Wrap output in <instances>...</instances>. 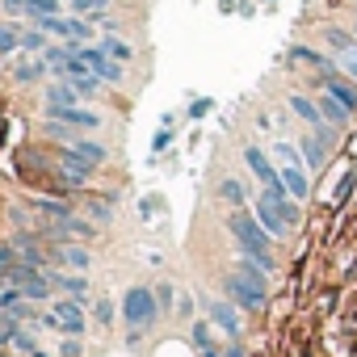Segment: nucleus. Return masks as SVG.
<instances>
[{
	"instance_id": "f257e3e1",
	"label": "nucleus",
	"mask_w": 357,
	"mask_h": 357,
	"mask_svg": "<svg viewBox=\"0 0 357 357\" xmlns=\"http://www.w3.org/2000/svg\"><path fill=\"white\" fill-rule=\"evenodd\" d=\"M227 231L236 236V248H240V257H248V261H257L261 269H278V257H273V236L261 227V219L252 215V211H231L227 215Z\"/></svg>"
},
{
	"instance_id": "f03ea898",
	"label": "nucleus",
	"mask_w": 357,
	"mask_h": 357,
	"mask_svg": "<svg viewBox=\"0 0 357 357\" xmlns=\"http://www.w3.org/2000/svg\"><path fill=\"white\" fill-rule=\"evenodd\" d=\"M155 315H160V298H155L147 286H130V290H126V298H122V319L139 332V328L155 324Z\"/></svg>"
},
{
	"instance_id": "7ed1b4c3",
	"label": "nucleus",
	"mask_w": 357,
	"mask_h": 357,
	"mask_svg": "<svg viewBox=\"0 0 357 357\" xmlns=\"http://www.w3.org/2000/svg\"><path fill=\"white\" fill-rule=\"evenodd\" d=\"M223 298H231L240 311H265L269 290L252 286V282H248V278H240V273H227V278H223Z\"/></svg>"
},
{
	"instance_id": "20e7f679",
	"label": "nucleus",
	"mask_w": 357,
	"mask_h": 357,
	"mask_svg": "<svg viewBox=\"0 0 357 357\" xmlns=\"http://www.w3.org/2000/svg\"><path fill=\"white\" fill-rule=\"evenodd\" d=\"M9 286H13V290H22V294H26L30 303H34V298H47V294H51V278H47V273H43L38 265H26V261H17V265L9 269Z\"/></svg>"
},
{
	"instance_id": "39448f33",
	"label": "nucleus",
	"mask_w": 357,
	"mask_h": 357,
	"mask_svg": "<svg viewBox=\"0 0 357 357\" xmlns=\"http://www.w3.org/2000/svg\"><path fill=\"white\" fill-rule=\"evenodd\" d=\"M76 51H80V59L89 63V72H93V76H101L105 84H122V63H118V59H109L101 47H89V43H80Z\"/></svg>"
},
{
	"instance_id": "423d86ee",
	"label": "nucleus",
	"mask_w": 357,
	"mask_h": 357,
	"mask_svg": "<svg viewBox=\"0 0 357 357\" xmlns=\"http://www.w3.org/2000/svg\"><path fill=\"white\" fill-rule=\"evenodd\" d=\"M206 315H211V324L227 336V340H240V332H244V324H240V307L231 303V298H215L211 307H206Z\"/></svg>"
},
{
	"instance_id": "0eeeda50",
	"label": "nucleus",
	"mask_w": 357,
	"mask_h": 357,
	"mask_svg": "<svg viewBox=\"0 0 357 357\" xmlns=\"http://www.w3.org/2000/svg\"><path fill=\"white\" fill-rule=\"evenodd\" d=\"M47 324H51V328H59V332H80L89 319H84V311H80V298H59V303L51 307Z\"/></svg>"
},
{
	"instance_id": "6e6552de",
	"label": "nucleus",
	"mask_w": 357,
	"mask_h": 357,
	"mask_svg": "<svg viewBox=\"0 0 357 357\" xmlns=\"http://www.w3.org/2000/svg\"><path fill=\"white\" fill-rule=\"evenodd\" d=\"M244 164L252 168V176H257V181H261L265 190H273V185L282 181V172L273 168V160H269V155H265L257 143H248V147H244Z\"/></svg>"
},
{
	"instance_id": "1a4fd4ad",
	"label": "nucleus",
	"mask_w": 357,
	"mask_h": 357,
	"mask_svg": "<svg viewBox=\"0 0 357 357\" xmlns=\"http://www.w3.org/2000/svg\"><path fill=\"white\" fill-rule=\"evenodd\" d=\"M47 118L51 122H63V126H80V130H97L101 126V114L80 109V105H55V109H47Z\"/></svg>"
},
{
	"instance_id": "9d476101",
	"label": "nucleus",
	"mask_w": 357,
	"mask_h": 357,
	"mask_svg": "<svg viewBox=\"0 0 357 357\" xmlns=\"http://www.w3.org/2000/svg\"><path fill=\"white\" fill-rule=\"evenodd\" d=\"M252 215L261 219V227H265V231H269L273 240H282V236L290 231V223L282 219V211H278V202H273L269 194H261V198H257V206H252Z\"/></svg>"
},
{
	"instance_id": "9b49d317",
	"label": "nucleus",
	"mask_w": 357,
	"mask_h": 357,
	"mask_svg": "<svg viewBox=\"0 0 357 357\" xmlns=\"http://www.w3.org/2000/svg\"><path fill=\"white\" fill-rule=\"evenodd\" d=\"M319 84H324V93H332L349 114H357V80H349V76H336V72H332V76H324Z\"/></svg>"
},
{
	"instance_id": "f8f14e48",
	"label": "nucleus",
	"mask_w": 357,
	"mask_h": 357,
	"mask_svg": "<svg viewBox=\"0 0 357 357\" xmlns=\"http://www.w3.org/2000/svg\"><path fill=\"white\" fill-rule=\"evenodd\" d=\"M59 168H63V176H68V181H72V185H84V181H89V176H93V168H97V164H89L84 155H76V151L68 147V151L59 155Z\"/></svg>"
},
{
	"instance_id": "ddd939ff",
	"label": "nucleus",
	"mask_w": 357,
	"mask_h": 357,
	"mask_svg": "<svg viewBox=\"0 0 357 357\" xmlns=\"http://www.w3.org/2000/svg\"><path fill=\"white\" fill-rule=\"evenodd\" d=\"M9 13H30V17H59V0H0Z\"/></svg>"
},
{
	"instance_id": "4468645a",
	"label": "nucleus",
	"mask_w": 357,
	"mask_h": 357,
	"mask_svg": "<svg viewBox=\"0 0 357 357\" xmlns=\"http://www.w3.org/2000/svg\"><path fill=\"white\" fill-rule=\"evenodd\" d=\"M328 147H332V143H324L319 135H307V139L298 143V151H303V164H307L311 172H319V168H324V160H328Z\"/></svg>"
},
{
	"instance_id": "2eb2a0df",
	"label": "nucleus",
	"mask_w": 357,
	"mask_h": 357,
	"mask_svg": "<svg viewBox=\"0 0 357 357\" xmlns=\"http://www.w3.org/2000/svg\"><path fill=\"white\" fill-rule=\"evenodd\" d=\"M324 43H328V51H336V55L357 51V34H353V30H340V26H328V30H324Z\"/></svg>"
},
{
	"instance_id": "dca6fc26",
	"label": "nucleus",
	"mask_w": 357,
	"mask_h": 357,
	"mask_svg": "<svg viewBox=\"0 0 357 357\" xmlns=\"http://www.w3.org/2000/svg\"><path fill=\"white\" fill-rule=\"evenodd\" d=\"M319 114H324V122H328V126H336V130H340V126H349V118H353V114H349L332 93H324V97H319Z\"/></svg>"
},
{
	"instance_id": "f3484780",
	"label": "nucleus",
	"mask_w": 357,
	"mask_h": 357,
	"mask_svg": "<svg viewBox=\"0 0 357 357\" xmlns=\"http://www.w3.org/2000/svg\"><path fill=\"white\" fill-rule=\"evenodd\" d=\"M80 101V93L68 84V80H55L51 89H47V109H55V105H76Z\"/></svg>"
},
{
	"instance_id": "a211bd4d",
	"label": "nucleus",
	"mask_w": 357,
	"mask_h": 357,
	"mask_svg": "<svg viewBox=\"0 0 357 357\" xmlns=\"http://www.w3.org/2000/svg\"><path fill=\"white\" fill-rule=\"evenodd\" d=\"M236 273H240V278H248V282H252V286H261V290H265V286H269V278H273L269 269H261V265H257V261H248V257H240Z\"/></svg>"
},
{
	"instance_id": "6ab92c4d",
	"label": "nucleus",
	"mask_w": 357,
	"mask_h": 357,
	"mask_svg": "<svg viewBox=\"0 0 357 357\" xmlns=\"http://www.w3.org/2000/svg\"><path fill=\"white\" fill-rule=\"evenodd\" d=\"M51 282H55L59 290H68L72 298H84V294H89V278H80V273H55Z\"/></svg>"
},
{
	"instance_id": "aec40b11",
	"label": "nucleus",
	"mask_w": 357,
	"mask_h": 357,
	"mask_svg": "<svg viewBox=\"0 0 357 357\" xmlns=\"http://www.w3.org/2000/svg\"><path fill=\"white\" fill-rule=\"evenodd\" d=\"M68 84H72L80 97H97L105 80H101V76H93V72H80V76H68Z\"/></svg>"
},
{
	"instance_id": "412c9836",
	"label": "nucleus",
	"mask_w": 357,
	"mask_h": 357,
	"mask_svg": "<svg viewBox=\"0 0 357 357\" xmlns=\"http://www.w3.org/2000/svg\"><path fill=\"white\" fill-rule=\"evenodd\" d=\"M101 51H105L109 59H118V63H126V59L135 55V47H130V43H122V38H114V34H109V38L101 43Z\"/></svg>"
},
{
	"instance_id": "4be33fe9",
	"label": "nucleus",
	"mask_w": 357,
	"mask_h": 357,
	"mask_svg": "<svg viewBox=\"0 0 357 357\" xmlns=\"http://www.w3.org/2000/svg\"><path fill=\"white\" fill-rule=\"evenodd\" d=\"M43 72H47V59H26V63H17V72H13V76H17L22 84H34Z\"/></svg>"
},
{
	"instance_id": "5701e85b",
	"label": "nucleus",
	"mask_w": 357,
	"mask_h": 357,
	"mask_svg": "<svg viewBox=\"0 0 357 357\" xmlns=\"http://www.w3.org/2000/svg\"><path fill=\"white\" fill-rule=\"evenodd\" d=\"M72 151H76V155H84L89 164H105V147H101V143H89V139H80V143H72Z\"/></svg>"
},
{
	"instance_id": "b1692460",
	"label": "nucleus",
	"mask_w": 357,
	"mask_h": 357,
	"mask_svg": "<svg viewBox=\"0 0 357 357\" xmlns=\"http://www.w3.org/2000/svg\"><path fill=\"white\" fill-rule=\"evenodd\" d=\"M190 336H194V349H198V353H206V349H219V344H215V332H211V324H194V328H190Z\"/></svg>"
},
{
	"instance_id": "393cba45",
	"label": "nucleus",
	"mask_w": 357,
	"mask_h": 357,
	"mask_svg": "<svg viewBox=\"0 0 357 357\" xmlns=\"http://www.w3.org/2000/svg\"><path fill=\"white\" fill-rule=\"evenodd\" d=\"M13 51H22V30L0 26V55H13Z\"/></svg>"
},
{
	"instance_id": "a878e982",
	"label": "nucleus",
	"mask_w": 357,
	"mask_h": 357,
	"mask_svg": "<svg viewBox=\"0 0 357 357\" xmlns=\"http://www.w3.org/2000/svg\"><path fill=\"white\" fill-rule=\"evenodd\" d=\"M22 261V252H17V244H0V278L9 282V269Z\"/></svg>"
},
{
	"instance_id": "bb28decb",
	"label": "nucleus",
	"mask_w": 357,
	"mask_h": 357,
	"mask_svg": "<svg viewBox=\"0 0 357 357\" xmlns=\"http://www.w3.org/2000/svg\"><path fill=\"white\" fill-rule=\"evenodd\" d=\"M55 257H63V261H68L72 269H89V252H84V248H76V244H68V248H59Z\"/></svg>"
},
{
	"instance_id": "cd10ccee",
	"label": "nucleus",
	"mask_w": 357,
	"mask_h": 357,
	"mask_svg": "<svg viewBox=\"0 0 357 357\" xmlns=\"http://www.w3.org/2000/svg\"><path fill=\"white\" fill-rule=\"evenodd\" d=\"M47 38L43 30H22V51H47Z\"/></svg>"
},
{
	"instance_id": "c85d7f7f",
	"label": "nucleus",
	"mask_w": 357,
	"mask_h": 357,
	"mask_svg": "<svg viewBox=\"0 0 357 357\" xmlns=\"http://www.w3.org/2000/svg\"><path fill=\"white\" fill-rule=\"evenodd\" d=\"M219 194H223V198H227L231 206H240V202H244V185L236 181V176H227V181L219 185Z\"/></svg>"
},
{
	"instance_id": "c756f323",
	"label": "nucleus",
	"mask_w": 357,
	"mask_h": 357,
	"mask_svg": "<svg viewBox=\"0 0 357 357\" xmlns=\"http://www.w3.org/2000/svg\"><path fill=\"white\" fill-rule=\"evenodd\" d=\"M340 72H344L349 80H357V51H349V55H340Z\"/></svg>"
},
{
	"instance_id": "7c9ffc66",
	"label": "nucleus",
	"mask_w": 357,
	"mask_h": 357,
	"mask_svg": "<svg viewBox=\"0 0 357 357\" xmlns=\"http://www.w3.org/2000/svg\"><path fill=\"white\" fill-rule=\"evenodd\" d=\"M97 324H114V303H109V298L97 303Z\"/></svg>"
},
{
	"instance_id": "2f4dec72",
	"label": "nucleus",
	"mask_w": 357,
	"mask_h": 357,
	"mask_svg": "<svg viewBox=\"0 0 357 357\" xmlns=\"http://www.w3.org/2000/svg\"><path fill=\"white\" fill-rule=\"evenodd\" d=\"M13 344H17V349H22V353H34V340H30V336H22V332H17V336H13Z\"/></svg>"
},
{
	"instance_id": "473e14b6",
	"label": "nucleus",
	"mask_w": 357,
	"mask_h": 357,
	"mask_svg": "<svg viewBox=\"0 0 357 357\" xmlns=\"http://www.w3.org/2000/svg\"><path fill=\"white\" fill-rule=\"evenodd\" d=\"M17 332H13V319H0V340H13Z\"/></svg>"
},
{
	"instance_id": "72a5a7b5",
	"label": "nucleus",
	"mask_w": 357,
	"mask_h": 357,
	"mask_svg": "<svg viewBox=\"0 0 357 357\" xmlns=\"http://www.w3.org/2000/svg\"><path fill=\"white\" fill-rule=\"evenodd\" d=\"M223 357H244V344H240V340H231V344L223 349Z\"/></svg>"
},
{
	"instance_id": "f704fd0d",
	"label": "nucleus",
	"mask_w": 357,
	"mask_h": 357,
	"mask_svg": "<svg viewBox=\"0 0 357 357\" xmlns=\"http://www.w3.org/2000/svg\"><path fill=\"white\" fill-rule=\"evenodd\" d=\"M30 357H43V353H30Z\"/></svg>"
},
{
	"instance_id": "c9c22d12",
	"label": "nucleus",
	"mask_w": 357,
	"mask_h": 357,
	"mask_svg": "<svg viewBox=\"0 0 357 357\" xmlns=\"http://www.w3.org/2000/svg\"><path fill=\"white\" fill-rule=\"evenodd\" d=\"M353 34H357V22H353Z\"/></svg>"
}]
</instances>
